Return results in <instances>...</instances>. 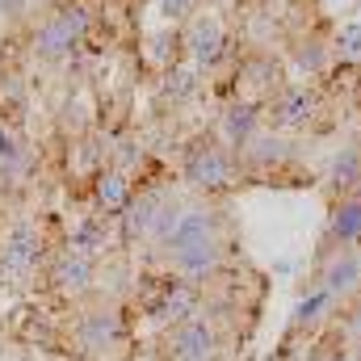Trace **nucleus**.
Segmentation results:
<instances>
[{
	"instance_id": "nucleus-1",
	"label": "nucleus",
	"mask_w": 361,
	"mask_h": 361,
	"mask_svg": "<svg viewBox=\"0 0 361 361\" xmlns=\"http://www.w3.org/2000/svg\"><path fill=\"white\" fill-rule=\"evenodd\" d=\"M164 252H169V261H173V269H177L180 277L206 281L210 273H219V265H223L219 219H214L210 210L185 206V210H180V223L173 227V235L164 240Z\"/></svg>"
},
{
	"instance_id": "nucleus-2",
	"label": "nucleus",
	"mask_w": 361,
	"mask_h": 361,
	"mask_svg": "<svg viewBox=\"0 0 361 361\" xmlns=\"http://www.w3.org/2000/svg\"><path fill=\"white\" fill-rule=\"evenodd\" d=\"M180 173H185V180H189L193 189L219 193V189H231V185H235V160H231L227 143H210V139H202V143H193V147L185 152Z\"/></svg>"
},
{
	"instance_id": "nucleus-3",
	"label": "nucleus",
	"mask_w": 361,
	"mask_h": 361,
	"mask_svg": "<svg viewBox=\"0 0 361 361\" xmlns=\"http://www.w3.org/2000/svg\"><path fill=\"white\" fill-rule=\"evenodd\" d=\"M319 114V92L311 85H281L265 105V118H269L273 130L281 135H294V130H307Z\"/></svg>"
},
{
	"instance_id": "nucleus-4",
	"label": "nucleus",
	"mask_w": 361,
	"mask_h": 361,
	"mask_svg": "<svg viewBox=\"0 0 361 361\" xmlns=\"http://www.w3.org/2000/svg\"><path fill=\"white\" fill-rule=\"evenodd\" d=\"M197 302H202V290L193 286V277H164V281H156V294L147 298V315L156 324L177 328L197 315Z\"/></svg>"
},
{
	"instance_id": "nucleus-5",
	"label": "nucleus",
	"mask_w": 361,
	"mask_h": 361,
	"mask_svg": "<svg viewBox=\"0 0 361 361\" xmlns=\"http://www.w3.org/2000/svg\"><path fill=\"white\" fill-rule=\"evenodd\" d=\"M85 30H89V8L72 4V8H63L59 17H51V21L34 34V51H38L42 59H63V55L85 38Z\"/></svg>"
},
{
	"instance_id": "nucleus-6",
	"label": "nucleus",
	"mask_w": 361,
	"mask_h": 361,
	"mask_svg": "<svg viewBox=\"0 0 361 361\" xmlns=\"http://www.w3.org/2000/svg\"><path fill=\"white\" fill-rule=\"evenodd\" d=\"M219 357V328L206 315H193L169 332V361H214Z\"/></svg>"
},
{
	"instance_id": "nucleus-7",
	"label": "nucleus",
	"mask_w": 361,
	"mask_h": 361,
	"mask_svg": "<svg viewBox=\"0 0 361 361\" xmlns=\"http://www.w3.org/2000/svg\"><path fill=\"white\" fill-rule=\"evenodd\" d=\"M185 47H189V59L193 68H219L227 59V30L214 13H202L189 21V34H185Z\"/></svg>"
},
{
	"instance_id": "nucleus-8",
	"label": "nucleus",
	"mask_w": 361,
	"mask_h": 361,
	"mask_svg": "<svg viewBox=\"0 0 361 361\" xmlns=\"http://www.w3.org/2000/svg\"><path fill=\"white\" fill-rule=\"evenodd\" d=\"M315 286H324V290L336 294L341 302H345L349 294H357L361 290V252L357 248H328L324 265L315 273Z\"/></svg>"
},
{
	"instance_id": "nucleus-9",
	"label": "nucleus",
	"mask_w": 361,
	"mask_h": 361,
	"mask_svg": "<svg viewBox=\"0 0 361 361\" xmlns=\"http://www.w3.org/2000/svg\"><path fill=\"white\" fill-rule=\"evenodd\" d=\"M261 122H265V109H261L257 101H231V105L223 109V118H219V135H223L227 147L244 152V147L261 135Z\"/></svg>"
},
{
	"instance_id": "nucleus-10",
	"label": "nucleus",
	"mask_w": 361,
	"mask_h": 361,
	"mask_svg": "<svg viewBox=\"0 0 361 361\" xmlns=\"http://www.w3.org/2000/svg\"><path fill=\"white\" fill-rule=\"evenodd\" d=\"M341 298L336 294H328L324 286H311L307 290V298H298V307H294V315H290V336H315V332H324L328 324H332V307H336Z\"/></svg>"
},
{
	"instance_id": "nucleus-11",
	"label": "nucleus",
	"mask_w": 361,
	"mask_h": 361,
	"mask_svg": "<svg viewBox=\"0 0 361 361\" xmlns=\"http://www.w3.org/2000/svg\"><path fill=\"white\" fill-rule=\"evenodd\" d=\"M240 80H244V89H248V97L244 101H269L273 92L281 89L286 80H281V63L273 59V55H265V51H257V55H248L244 63H240Z\"/></svg>"
},
{
	"instance_id": "nucleus-12",
	"label": "nucleus",
	"mask_w": 361,
	"mask_h": 361,
	"mask_svg": "<svg viewBox=\"0 0 361 361\" xmlns=\"http://www.w3.org/2000/svg\"><path fill=\"white\" fill-rule=\"evenodd\" d=\"M164 202H169V193H164V189H152V193L130 197V206L122 210V235H126L130 244H135V240H152V231H156V219H160Z\"/></svg>"
},
{
	"instance_id": "nucleus-13",
	"label": "nucleus",
	"mask_w": 361,
	"mask_h": 361,
	"mask_svg": "<svg viewBox=\"0 0 361 361\" xmlns=\"http://www.w3.org/2000/svg\"><path fill=\"white\" fill-rule=\"evenodd\" d=\"M361 244V193L336 197L328 214V248H357Z\"/></svg>"
},
{
	"instance_id": "nucleus-14",
	"label": "nucleus",
	"mask_w": 361,
	"mask_h": 361,
	"mask_svg": "<svg viewBox=\"0 0 361 361\" xmlns=\"http://www.w3.org/2000/svg\"><path fill=\"white\" fill-rule=\"evenodd\" d=\"M240 156H244L248 169H257V173H273V169H281V164L294 160V143H290L281 130H261Z\"/></svg>"
},
{
	"instance_id": "nucleus-15",
	"label": "nucleus",
	"mask_w": 361,
	"mask_h": 361,
	"mask_svg": "<svg viewBox=\"0 0 361 361\" xmlns=\"http://www.w3.org/2000/svg\"><path fill=\"white\" fill-rule=\"evenodd\" d=\"M122 315L114 311V307H97L89 311L85 319H80V345L89 349V353H105V349H114V345H122Z\"/></svg>"
},
{
	"instance_id": "nucleus-16",
	"label": "nucleus",
	"mask_w": 361,
	"mask_h": 361,
	"mask_svg": "<svg viewBox=\"0 0 361 361\" xmlns=\"http://www.w3.org/2000/svg\"><path fill=\"white\" fill-rule=\"evenodd\" d=\"M38 257H42V235L34 231V227H13L8 235H4V252H0V265L8 273H30L38 265Z\"/></svg>"
},
{
	"instance_id": "nucleus-17",
	"label": "nucleus",
	"mask_w": 361,
	"mask_h": 361,
	"mask_svg": "<svg viewBox=\"0 0 361 361\" xmlns=\"http://www.w3.org/2000/svg\"><path fill=\"white\" fill-rule=\"evenodd\" d=\"M290 59H294V72H298V76H307V80H319L324 72H332V68H336L332 42H328V38H319V34L298 38V47L290 51Z\"/></svg>"
},
{
	"instance_id": "nucleus-18",
	"label": "nucleus",
	"mask_w": 361,
	"mask_h": 361,
	"mask_svg": "<svg viewBox=\"0 0 361 361\" xmlns=\"http://www.w3.org/2000/svg\"><path fill=\"white\" fill-rule=\"evenodd\" d=\"M328 185H332V197H349V193H361V143H345V147L332 156Z\"/></svg>"
},
{
	"instance_id": "nucleus-19",
	"label": "nucleus",
	"mask_w": 361,
	"mask_h": 361,
	"mask_svg": "<svg viewBox=\"0 0 361 361\" xmlns=\"http://www.w3.org/2000/svg\"><path fill=\"white\" fill-rule=\"evenodd\" d=\"M92 273H97V265H92L89 252H80V248H68L59 261H55V286L59 290H68V294H80V290H89L92 286Z\"/></svg>"
},
{
	"instance_id": "nucleus-20",
	"label": "nucleus",
	"mask_w": 361,
	"mask_h": 361,
	"mask_svg": "<svg viewBox=\"0 0 361 361\" xmlns=\"http://www.w3.org/2000/svg\"><path fill=\"white\" fill-rule=\"evenodd\" d=\"M302 361H357V357H353V345L345 341V332H341L336 324H328L324 332H315V336L307 341Z\"/></svg>"
},
{
	"instance_id": "nucleus-21",
	"label": "nucleus",
	"mask_w": 361,
	"mask_h": 361,
	"mask_svg": "<svg viewBox=\"0 0 361 361\" xmlns=\"http://www.w3.org/2000/svg\"><path fill=\"white\" fill-rule=\"evenodd\" d=\"M97 202L101 210H126L130 206V177L122 169H109L97 177Z\"/></svg>"
},
{
	"instance_id": "nucleus-22",
	"label": "nucleus",
	"mask_w": 361,
	"mask_h": 361,
	"mask_svg": "<svg viewBox=\"0 0 361 361\" xmlns=\"http://www.w3.org/2000/svg\"><path fill=\"white\" fill-rule=\"evenodd\" d=\"M332 55L336 68H361V21H345L332 34Z\"/></svg>"
},
{
	"instance_id": "nucleus-23",
	"label": "nucleus",
	"mask_w": 361,
	"mask_h": 361,
	"mask_svg": "<svg viewBox=\"0 0 361 361\" xmlns=\"http://www.w3.org/2000/svg\"><path fill=\"white\" fill-rule=\"evenodd\" d=\"M332 324L345 332V341H349V345H361V290H357V294H349V298L341 302V315H336Z\"/></svg>"
},
{
	"instance_id": "nucleus-24",
	"label": "nucleus",
	"mask_w": 361,
	"mask_h": 361,
	"mask_svg": "<svg viewBox=\"0 0 361 361\" xmlns=\"http://www.w3.org/2000/svg\"><path fill=\"white\" fill-rule=\"evenodd\" d=\"M72 248H80V252H97V248H105V223L101 219H89V223H80L76 227V240H72Z\"/></svg>"
},
{
	"instance_id": "nucleus-25",
	"label": "nucleus",
	"mask_w": 361,
	"mask_h": 361,
	"mask_svg": "<svg viewBox=\"0 0 361 361\" xmlns=\"http://www.w3.org/2000/svg\"><path fill=\"white\" fill-rule=\"evenodd\" d=\"M164 92H169L173 101L193 97V92H197V72H193V68H173V72H169V85H164Z\"/></svg>"
},
{
	"instance_id": "nucleus-26",
	"label": "nucleus",
	"mask_w": 361,
	"mask_h": 361,
	"mask_svg": "<svg viewBox=\"0 0 361 361\" xmlns=\"http://www.w3.org/2000/svg\"><path fill=\"white\" fill-rule=\"evenodd\" d=\"M25 160V152H21V139L8 130V126H0V164L4 169H17Z\"/></svg>"
},
{
	"instance_id": "nucleus-27",
	"label": "nucleus",
	"mask_w": 361,
	"mask_h": 361,
	"mask_svg": "<svg viewBox=\"0 0 361 361\" xmlns=\"http://www.w3.org/2000/svg\"><path fill=\"white\" fill-rule=\"evenodd\" d=\"M193 4H197V0H160V8H164L169 21H185V17L193 13Z\"/></svg>"
},
{
	"instance_id": "nucleus-28",
	"label": "nucleus",
	"mask_w": 361,
	"mask_h": 361,
	"mask_svg": "<svg viewBox=\"0 0 361 361\" xmlns=\"http://www.w3.org/2000/svg\"><path fill=\"white\" fill-rule=\"evenodd\" d=\"M0 13L4 17H21L25 13V0H0Z\"/></svg>"
},
{
	"instance_id": "nucleus-29",
	"label": "nucleus",
	"mask_w": 361,
	"mask_h": 361,
	"mask_svg": "<svg viewBox=\"0 0 361 361\" xmlns=\"http://www.w3.org/2000/svg\"><path fill=\"white\" fill-rule=\"evenodd\" d=\"M353 357H357V361H361V345H353Z\"/></svg>"
},
{
	"instance_id": "nucleus-30",
	"label": "nucleus",
	"mask_w": 361,
	"mask_h": 361,
	"mask_svg": "<svg viewBox=\"0 0 361 361\" xmlns=\"http://www.w3.org/2000/svg\"><path fill=\"white\" fill-rule=\"evenodd\" d=\"M139 361H156V357H152V353H143V357H139Z\"/></svg>"
}]
</instances>
